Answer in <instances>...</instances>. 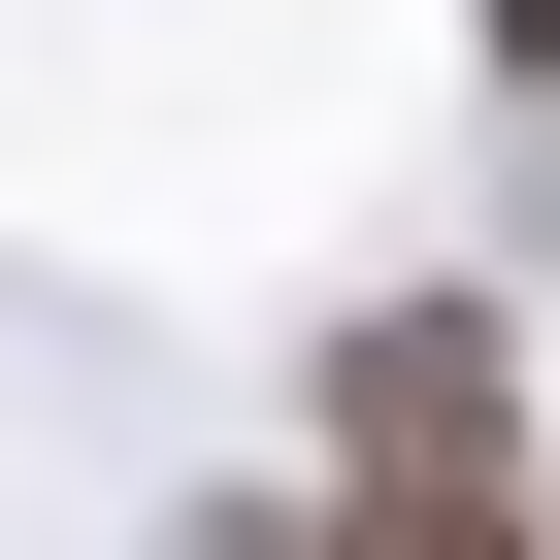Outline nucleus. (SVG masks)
Returning a JSON list of instances; mask_svg holds the SVG:
<instances>
[{
    "label": "nucleus",
    "instance_id": "obj_1",
    "mask_svg": "<svg viewBox=\"0 0 560 560\" xmlns=\"http://www.w3.org/2000/svg\"><path fill=\"white\" fill-rule=\"evenodd\" d=\"M330 462H363V560H527V396H494V298L330 330Z\"/></svg>",
    "mask_w": 560,
    "mask_h": 560
},
{
    "label": "nucleus",
    "instance_id": "obj_2",
    "mask_svg": "<svg viewBox=\"0 0 560 560\" xmlns=\"http://www.w3.org/2000/svg\"><path fill=\"white\" fill-rule=\"evenodd\" d=\"M494 67H560V0H494Z\"/></svg>",
    "mask_w": 560,
    "mask_h": 560
},
{
    "label": "nucleus",
    "instance_id": "obj_3",
    "mask_svg": "<svg viewBox=\"0 0 560 560\" xmlns=\"http://www.w3.org/2000/svg\"><path fill=\"white\" fill-rule=\"evenodd\" d=\"M198 560H298V527H198Z\"/></svg>",
    "mask_w": 560,
    "mask_h": 560
}]
</instances>
